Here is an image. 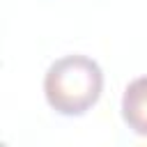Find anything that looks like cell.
<instances>
[{
    "label": "cell",
    "instance_id": "1",
    "mask_svg": "<svg viewBox=\"0 0 147 147\" xmlns=\"http://www.w3.org/2000/svg\"><path fill=\"white\" fill-rule=\"evenodd\" d=\"M103 71L87 55H64L55 60L44 76V94L48 106L64 115H85L101 96Z\"/></svg>",
    "mask_w": 147,
    "mask_h": 147
},
{
    "label": "cell",
    "instance_id": "2",
    "mask_svg": "<svg viewBox=\"0 0 147 147\" xmlns=\"http://www.w3.org/2000/svg\"><path fill=\"white\" fill-rule=\"evenodd\" d=\"M122 119L133 133L147 138V76L126 85L122 96Z\"/></svg>",
    "mask_w": 147,
    "mask_h": 147
}]
</instances>
